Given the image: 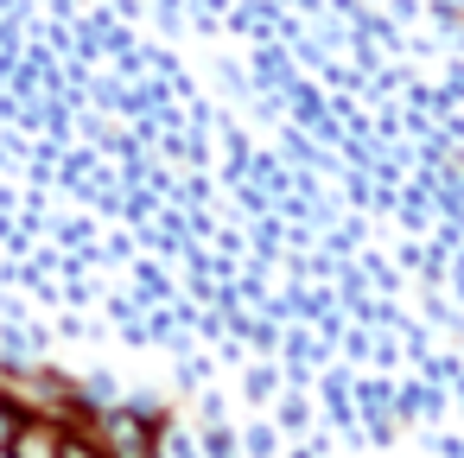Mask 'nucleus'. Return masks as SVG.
Instances as JSON below:
<instances>
[{
    "label": "nucleus",
    "mask_w": 464,
    "mask_h": 458,
    "mask_svg": "<svg viewBox=\"0 0 464 458\" xmlns=\"http://www.w3.org/2000/svg\"><path fill=\"white\" fill-rule=\"evenodd\" d=\"M58 458H115V452H102L96 439H83V433H71V426H64V445H58Z\"/></svg>",
    "instance_id": "f257e3e1"
}]
</instances>
